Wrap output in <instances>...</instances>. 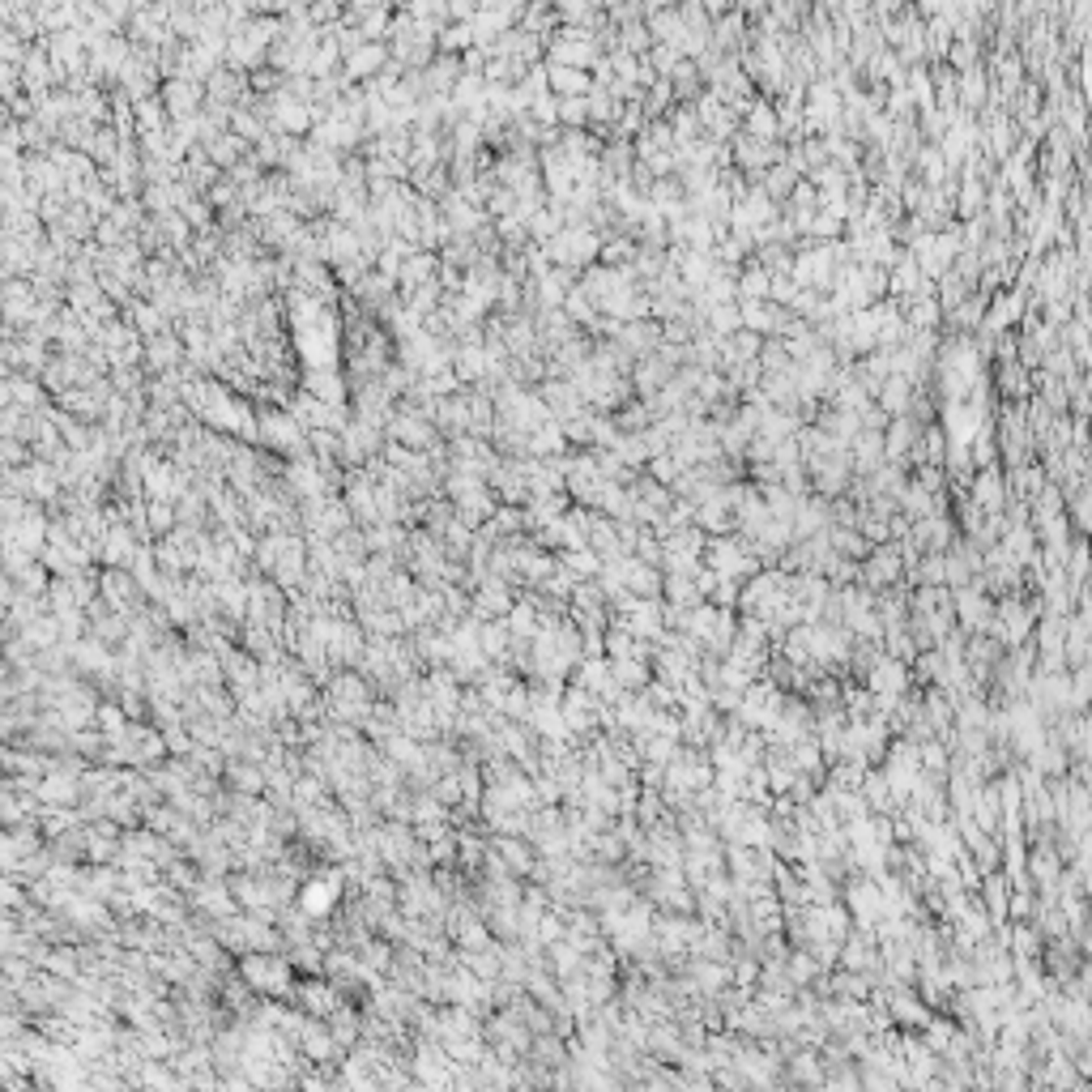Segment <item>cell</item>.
<instances>
[{"label":"cell","instance_id":"cell-5","mask_svg":"<svg viewBox=\"0 0 1092 1092\" xmlns=\"http://www.w3.org/2000/svg\"><path fill=\"white\" fill-rule=\"evenodd\" d=\"M99 590H103V602L115 606V610H128L137 606V593H141V581H133L124 568H108L99 577Z\"/></svg>","mask_w":1092,"mask_h":1092},{"label":"cell","instance_id":"cell-11","mask_svg":"<svg viewBox=\"0 0 1092 1092\" xmlns=\"http://www.w3.org/2000/svg\"><path fill=\"white\" fill-rule=\"evenodd\" d=\"M328 900H333V884H312V892H303V909L308 913H325Z\"/></svg>","mask_w":1092,"mask_h":1092},{"label":"cell","instance_id":"cell-9","mask_svg":"<svg viewBox=\"0 0 1092 1092\" xmlns=\"http://www.w3.org/2000/svg\"><path fill=\"white\" fill-rule=\"evenodd\" d=\"M39 798L43 803H65V798H73V777H47L39 785Z\"/></svg>","mask_w":1092,"mask_h":1092},{"label":"cell","instance_id":"cell-13","mask_svg":"<svg viewBox=\"0 0 1092 1092\" xmlns=\"http://www.w3.org/2000/svg\"><path fill=\"white\" fill-rule=\"evenodd\" d=\"M235 781H240V790H256V781H261V777H256L252 768H235Z\"/></svg>","mask_w":1092,"mask_h":1092},{"label":"cell","instance_id":"cell-4","mask_svg":"<svg viewBox=\"0 0 1092 1092\" xmlns=\"http://www.w3.org/2000/svg\"><path fill=\"white\" fill-rule=\"evenodd\" d=\"M303 393L321 397V402H328V406H346V380H342V371H333V368H308L303 371Z\"/></svg>","mask_w":1092,"mask_h":1092},{"label":"cell","instance_id":"cell-1","mask_svg":"<svg viewBox=\"0 0 1092 1092\" xmlns=\"http://www.w3.org/2000/svg\"><path fill=\"white\" fill-rule=\"evenodd\" d=\"M389 440L402 444V449H415V453H431V449H440V427L406 406L389 418Z\"/></svg>","mask_w":1092,"mask_h":1092},{"label":"cell","instance_id":"cell-12","mask_svg":"<svg viewBox=\"0 0 1092 1092\" xmlns=\"http://www.w3.org/2000/svg\"><path fill=\"white\" fill-rule=\"evenodd\" d=\"M590 115V99H559V120L563 124H585Z\"/></svg>","mask_w":1092,"mask_h":1092},{"label":"cell","instance_id":"cell-7","mask_svg":"<svg viewBox=\"0 0 1092 1092\" xmlns=\"http://www.w3.org/2000/svg\"><path fill=\"white\" fill-rule=\"evenodd\" d=\"M124 321L137 328V333H146V337H162V333H171L167 328V312L162 308H154V303L150 299H133L124 308Z\"/></svg>","mask_w":1092,"mask_h":1092},{"label":"cell","instance_id":"cell-10","mask_svg":"<svg viewBox=\"0 0 1092 1092\" xmlns=\"http://www.w3.org/2000/svg\"><path fill=\"white\" fill-rule=\"evenodd\" d=\"M73 657H77L81 666H90V671H108V653H103V644H94V640L77 644V649H73Z\"/></svg>","mask_w":1092,"mask_h":1092},{"label":"cell","instance_id":"cell-3","mask_svg":"<svg viewBox=\"0 0 1092 1092\" xmlns=\"http://www.w3.org/2000/svg\"><path fill=\"white\" fill-rule=\"evenodd\" d=\"M188 363V350H184V337L180 333H162V337H150L146 342V368H154L158 375H167L171 368Z\"/></svg>","mask_w":1092,"mask_h":1092},{"label":"cell","instance_id":"cell-8","mask_svg":"<svg viewBox=\"0 0 1092 1092\" xmlns=\"http://www.w3.org/2000/svg\"><path fill=\"white\" fill-rule=\"evenodd\" d=\"M546 81L555 99H585V90H590V77L568 65H546Z\"/></svg>","mask_w":1092,"mask_h":1092},{"label":"cell","instance_id":"cell-6","mask_svg":"<svg viewBox=\"0 0 1092 1092\" xmlns=\"http://www.w3.org/2000/svg\"><path fill=\"white\" fill-rule=\"evenodd\" d=\"M393 61V52L384 43H363L355 56H346V77L350 81H368V77H380V68Z\"/></svg>","mask_w":1092,"mask_h":1092},{"label":"cell","instance_id":"cell-14","mask_svg":"<svg viewBox=\"0 0 1092 1092\" xmlns=\"http://www.w3.org/2000/svg\"><path fill=\"white\" fill-rule=\"evenodd\" d=\"M563 18H590V5H563Z\"/></svg>","mask_w":1092,"mask_h":1092},{"label":"cell","instance_id":"cell-2","mask_svg":"<svg viewBox=\"0 0 1092 1092\" xmlns=\"http://www.w3.org/2000/svg\"><path fill=\"white\" fill-rule=\"evenodd\" d=\"M538 248L546 252V261H559V265H577V261H590V256L597 252V240H593V231H577V227H568V231H559L555 240H546V243H538Z\"/></svg>","mask_w":1092,"mask_h":1092}]
</instances>
